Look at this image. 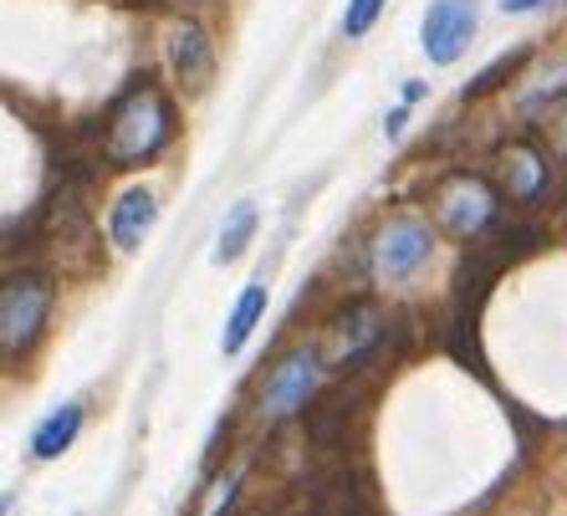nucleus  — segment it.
Instances as JSON below:
<instances>
[{"label":"nucleus","mask_w":567,"mask_h":516,"mask_svg":"<svg viewBox=\"0 0 567 516\" xmlns=\"http://www.w3.org/2000/svg\"><path fill=\"white\" fill-rule=\"evenodd\" d=\"M174 138V103L154 78H133V87L107 113V169H138Z\"/></svg>","instance_id":"1"},{"label":"nucleus","mask_w":567,"mask_h":516,"mask_svg":"<svg viewBox=\"0 0 567 516\" xmlns=\"http://www.w3.org/2000/svg\"><path fill=\"white\" fill-rule=\"evenodd\" d=\"M52 302H56V281L47 271H11L6 277V291H0V348H6V363H21L37 348Z\"/></svg>","instance_id":"2"},{"label":"nucleus","mask_w":567,"mask_h":516,"mask_svg":"<svg viewBox=\"0 0 567 516\" xmlns=\"http://www.w3.org/2000/svg\"><path fill=\"white\" fill-rule=\"evenodd\" d=\"M435 215L455 240H481L496 226V215H502V195H496L481 174L455 169L435 185Z\"/></svg>","instance_id":"3"},{"label":"nucleus","mask_w":567,"mask_h":516,"mask_svg":"<svg viewBox=\"0 0 567 516\" xmlns=\"http://www.w3.org/2000/svg\"><path fill=\"white\" fill-rule=\"evenodd\" d=\"M435 251V230L420 215H389L369 240V271L379 281H404L414 277Z\"/></svg>","instance_id":"4"},{"label":"nucleus","mask_w":567,"mask_h":516,"mask_svg":"<svg viewBox=\"0 0 567 516\" xmlns=\"http://www.w3.org/2000/svg\"><path fill=\"white\" fill-rule=\"evenodd\" d=\"M317 379H322V353L312 343L281 353L261 379V414L277 424L291 420V414H302L317 394Z\"/></svg>","instance_id":"5"},{"label":"nucleus","mask_w":567,"mask_h":516,"mask_svg":"<svg viewBox=\"0 0 567 516\" xmlns=\"http://www.w3.org/2000/svg\"><path fill=\"white\" fill-rule=\"evenodd\" d=\"M475 27H481V11L475 0H430V11L420 21V47L435 66L461 62L465 47H471Z\"/></svg>","instance_id":"6"},{"label":"nucleus","mask_w":567,"mask_h":516,"mask_svg":"<svg viewBox=\"0 0 567 516\" xmlns=\"http://www.w3.org/2000/svg\"><path fill=\"white\" fill-rule=\"evenodd\" d=\"M164 62H169V72L185 82L189 93H205L210 78H215V41H210V31L199 27V21H189V16H179V21L164 31Z\"/></svg>","instance_id":"7"},{"label":"nucleus","mask_w":567,"mask_h":516,"mask_svg":"<svg viewBox=\"0 0 567 516\" xmlns=\"http://www.w3.org/2000/svg\"><path fill=\"white\" fill-rule=\"evenodd\" d=\"M154 220H158L154 189L133 185V189H123V195L113 199V210H107V240H113L118 251H138L144 236L154 230Z\"/></svg>","instance_id":"8"},{"label":"nucleus","mask_w":567,"mask_h":516,"mask_svg":"<svg viewBox=\"0 0 567 516\" xmlns=\"http://www.w3.org/2000/svg\"><path fill=\"white\" fill-rule=\"evenodd\" d=\"M307 516H369V496H363V486H358V476L348 465H338L332 476L317 481Z\"/></svg>","instance_id":"9"},{"label":"nucleus","mask_w":567,"mask_h":516,"mask_svg":"<svg viewBox=\"0 0 567 516\" xmlns=\"http://www.w3.org/2000/svg\"><path fill=\"white\" fill-rule=\"evenodd\" d=\"M502 159H506V189H512V199L516 205H532V199L547 189V159H542V148L527 144V138H516Z\"/></svg>","instance_id":"10"},{"label":"nucleus","mask_w":567,"mask_h":516,"mask_svg":"<svg viewBox=\"0 0 567 516\" xmlns=\"http://www.w3.org/2000/svg\"><path fill=\"white\" fill-rule=\"evenodd\" d=\"M266 318V277H251L246 281V291L236 297V307H230V318H225V332H220V353L236 358L240 348L251 343L256 322Z\"/></svg>","instance_id":"11"},{"label":"nucleus","mask_w":567,"mask_h":516,"mask_svg":"<svg viewBox=\"0 0 567 516\" xmlns=\"http://www.w3.org/2000/svg\"><path fill=\"white\" fill-rule=\"evenodd\" d=\"M78 435H82V404L66 399V404H56V410L31 430V455H37V461H56L62 451H72Z\"/></svg>","instance_id":"12"},{"label":"nucleus","mask_w":567,"mask_h":516,"mask_svg":"<svg viewBox=\"0 0 567 516\" xmlns=\"http://www.w3.org/2000/svg\"><path fill=\"white\" fill-rule=\"evenodd\" d=\"M256 226H261V215H256V205L251 199H240L236 210L225 215V226H220V240H215V261H240L246 256V246H251V236H256Z\"/></svg>","instance_id":"13"},{"label":"nucleus","mask_w":567,"mask_h":516,"mask_svg":"<svg viewBox=\"0 0 567 516\" xmlns=\"http://www.w3.org/2000/svg\"><path fill=\"white\" fill-rule=\"evenodd\" d=\"M527 62V47H516V52H502L496 62L481 72V78L465 87V103H475V97H486V93H496V87H506V78H516V66Z\"/></svg>","instance_id":"14"},{"label":"nucleus","mask_w":567,"mask_h":516,"mask_svg":"<svg viewBox=\"0 0 567 516\" xmlns=\"http://www.w3.org/2000/svg\"><path fill=\"white\" fill-rule=\"evenodd\" d=\"M383 6H389V0H348V11H343V37H348V41L369 37L373 21L383 16Z\"/></svg>","instance_id":"15"},{"label":"nucleus","mask_w":567,"mask_h":516,"mask_svg":"<svg viewBox=\"0 0 567 516\" xmlns=\"http://www.w3.org/2000/svg\"><path fill=\"white\" fill-rule=\"evenodd\" d=\"M236 486H240V471H230L225 481H215V486H210V502L199 506V516H225V512H230V502H236Z\"/></svg>","instance_id":"16"},{"label":"nucleus","mask_w":567,"mask_h":516,"mask_svg":"<svg viewBox=\"0 0 567 516\" xmlns=\"http://www.w3.org/2000/svg\"><path fill=\"white\" fill-rule=\"evenodd\" d=\"M542 6H553V0H502L506 16H527V11H542Z\"/></svg>","instance_id":"17"},{"label":"nucleus","mask_w":567,"mask_h":516,"mask_svg":"<svg viewBox=\"0 0 567 516\" xmlns=\"http://www.w3.org/2000/svg\"><path fill=\"white\" fill-rule=\"evenodd\" d=\"M383 133H389V138H399V133H404V107H394V113L383 118Z\"/></svg>","instance_id":"18"},{"label":"nucleus","mask_w":567,"mask_h":516,"mask_svg":"<svg viewBox=\"0 0 567 516\" xmlns=\"http://www.w3.org/2000/svg\"><path fill=\"white\" fill-rule=\"evenodd\" d=\"M420 97H424V82H404V103H420Z\"/></svg>","instance_id":"19"},{"label":"nucleus","mask_w":567,"mask_h":516,"mask_svg":"<svg viewBox=\"0 0 567 516\" xmlns=\"http://www.w3.org/2000/svg\"><path fill=\"white\" fill-rule=\"evenodd\" d=\"M169 6H205V0H169Z\"/></svg>","instance_id":"20"}]
</instances>
